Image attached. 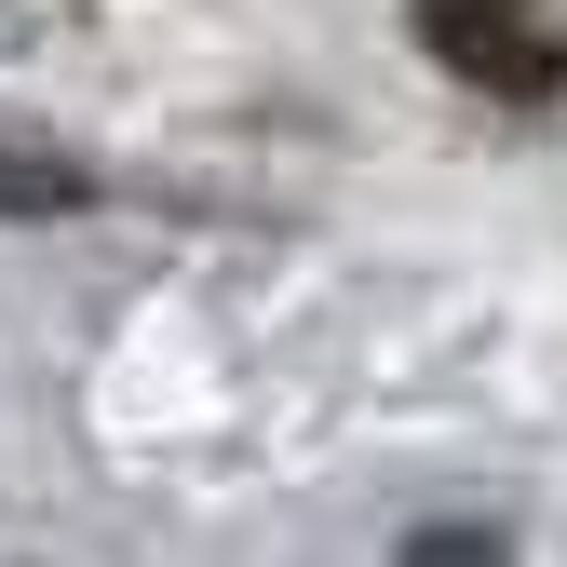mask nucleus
Returning a JSON list of instances; mask_svg holds the SVG:
<instances>
[{
    "label": "nucleus",
    "instance_id": "nucleus-1",
    "mask_svg": "<svg viewBox=\"0 0 567 567\" xmlns=\"http://www.w3.org/2000/svg\"><path fill=\"white\" fill-rule=\"evenodd\" d=\"M419 41L473 95H514V109L567 95V0H419Z\"/></svg>",
    "mask_w": 567,
    "mask_h": 567
}]
</instances>
